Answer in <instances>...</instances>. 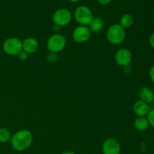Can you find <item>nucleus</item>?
<instances>
[{"label": "nucleus", "instance_id": "nucleus-22", "mask_svg": "<svg viewBox=\"0 0 154 154\" xmlns=\"http://www.w3.org/2000/svg\"><path fill=\"white\" fill-rule=\"evenodd\" d=\"M112 0H97L98 2L102 5H107L110 4Z\"/></svg>", "mask_w": 154, "mask_h": 154}, {"label": "nucleus", "instance_id": "nucleus-11", "mask_svg": "<svg viewBox=\"0 0 154 154\" xmlns=\"http://www.w3.org/2000/svg\"><path fill=\"white\" fill-rule=\"evenodd\" d=\"M23 51H26L27 54H31L35 52L38 48V41L32 37L26 38L22 41Z\"/></svg>", "mask_w": 154, "mask_h": 154}, {"label": "nucleus", "instance_id": "nucleus-8", "mask_svg": "<svg viewBox=\"0 0 154 154\" xmlns=\"http://www.w3.org/2000/svg\"><path fill=\"white\" fill-rule=\"evenodd\" d=\"M114 60L118 66L126 67L129 66L132 60V54L127 48H120L114 54Z\"/></svg>", "mask_w": 154, "mask_h": 154}, {"label": "nucleus", "instance_id": "nucleus-18", "mask_svg": "<svg viewBox=\"0 0 154 154\" xmlns=\"http://www.w3.org/2000/svg\"><path fill=\"white\" fill-rule=\"evenodd\" d=\"M146 117H147V120H148L149 125L154 128V108L150 109V111H149L148 114H147Z\"/></svg>", "mask_w": 154, "mask_h": 154}, {"label": "nucleus", "instance_id": "nucleus-14", "mask_svg": "<svg viewBox=\"0 0 154 154\" xmlns=\"http://www.w3.org/2000/svg\"><path fill=\"white\" fill-rule=\"evenodd\" d=\"M133 126L136 130L144 132L148 129L150 125L146 117H137V118L134 120Z\"/></svg>", "mask_w": 154, "mask_h": 154}, {"label": "nucleus", "instance_id": "nucleus-7", "mask_svg": "<svg viewBox=\"0 0 154 154\" xmlns=\"http://www.w3.org/2000/svg\"><path fill=\"white\" fill-rule=\"evenodd\" d=\"M91 31L88 26H78L75 27L72 32V38L76 43L84 44L88 42L91 37Z\"/></svg>", "mask_w": 154, "mask_h": 154}, {"label": "nucleus", "instance_id": "nucleus-6", "mask_svg": "<svg viewBox=\"0 0 154 154\" xmlns=\"http://www.w3.org/2000/svg\"><path fill=\"white\" fill-rule=\"evenodd\" d=\"M72 20V14L68 8H59L54 13L52 17L53 23L59 27L66 26L69 25Z\"/></svg>", "mask_w": 154, "mask_h": 154}, {"label": "nucleus", "instance_id": "nucleus-1", "mask_svg": "<svg viewBox=\"0 0 154 154\" xmlns=\"http://www.w3.org/2000/svg\"><path fill=\"white\" fill-rule=\"evenodd\" d=\"M32 133L28 129H21L12 135L10 141L14 150L24 151L32 145Z\"/></svg>", "mask_w": 154, "mask_h": 154}, {"label": "nucleus", "instance_id": "nucleus-2", "mask_svg": "<svg viewBox=\"0 0 154 154\" xmlns=\"http://www.w3.org/2000/svg\"><path fill=\"white\" fill-rule=\"evenodd\" d=\"M106 37L111 45H119L123 43L126 38V31L119 23L113 24L107 30Z\"/></svg>", "mask_w": 154, "mask_h": 154}, {"label": "nucleus", "instance_id": "nucleus-16", "mask_svg": "<svg viewBox=\"0 0 154 154\" xmlns=\"http://www.w3.org/2000/svg\"><path fill=\"white\" fill-rule=\"evenodd\" d=\"M12 135L6 128H0V142L7 143L11 141Z\"/></svg>", "mask_w": 154, "mask_h": 154}, {"label": "nucleus", "instance_id": "nucleus-17", "mask_svg": "<svg viewBox=\"0 0 154 154\" xmlns=\"http://www.w3.org/2000/svg\"><path fill=\"white\" fill-rule=\"evenodd\" d=\"M46 60L50 63H55L58 60V54L57 53L49 52L46 56Z\"/></svg>", "mask_w": 154, "mask_h": 154}, {"label": "nucleus", "instance_id": "nucleus-9", "mask_svg": "<svg viewBox=\"0 0 154 154\" xmlns=\"http://www.w3.org/2000/svg\"><path fill=\"white\" fill-rule=\"evenodd\" d=\"M102 150L103 154H120L121 146L117 139L108 138L102 144Z\"/></svg>", "mask_w": 154, "mask_h": 154}, {"label": "nucleus", "instance_id": "nucleus-10", "mask_svg": "<svg viewBox=\"0 0 154 154\" xmlns=\"http://www.w3.org/2000/svg\"><path fill=\"white\" fill-rule=\"evenodd\" d=\"M132 109H133V112L135 113L137 117H147L149 111H150L149 104L142 102L140 99L137 100L134 103Z\"/></svg>", "mask_w": 154, "mask_h": 154}, {"label": "nucleus", "instance_id": "nucleus-4", "mask_svg": "<svg viewBox=\"0 0 154 154\" xmlns=\"http://www.w3.org/2000/svg\"><path fill=\"white\" fill-rule=\"evenodd\" d=\"M66 46V38L63 35L55 33L48 38L47 41V48L49 52L58 53L61 52Z\"/></svg>", "mask_w": 154, "mask_h": 154}, {"label": "nucleus", "instance_id": "nucleus-25", "mask_svg": "<svg viewBox=\"0 0 154 154\" xmlns=\"http://www.w3.org/2000/svg\"><path fill=\"white\" fill-rule=\"evenodd\" d=\"M153 102L154 103V98H153Z\"/></svg>", "mask_w": 154, "mask_h": 154}, {"label": "nucleus", "instance_id": "nucleus-19", "mask_svg": "<svg viewBox=\"0 0 154 154\" xmlns=\"http://www.w3.org/2000/svg\"><path fill=\"white\" fill-rule=\"evenodd\" d=\"M29 55V54H27L26 51H23L22 50V51L19 53V54L17 55V57H18V58L20 59V60H21V61H26V60H28Z\"/></svg>", "mask_w": 154, "mask_h": 154}, {"label": "nucleus", "instance_id": "nucleus-24", "mask_svg": "<svg viewBox=\"0 0 154 154\" xmlns=\"http://www.w3.org/2000/svg\"><path fill=\"white\" fill-rule=\"evenodd\" d=\"M69 1L72 3H76V2H78L79 1H81V0H69Z\"/></svg>", "mask_w": 154, "mask_h": 154}, {"label": "nucleus", "instance_id": "nucleus-23", "mask_svg": "<svg viewBox=\"0 0 154 154\" xmlns=\"http://www.w3.org/2000/svg\"><path fill=\"white\" fill-rule=\"evenodd\" d=\"M62 154H76V153H74V152H72V151H70V150H68V151L63 152Z\"/></svg>", "mask_w": 154, "mask_h": 154}, {"label": "nucleus", "instance_id": "nucleus-12", "mask_svg": "<svg viewBox=\"0 0 154 154\" xmlns=\"http://www.w3.org/2000/svg\"><path fill=\"white\" fill-rule=\"evenodd\" d=\"M138 96H139L140 100L150 105L153 101L154 92L151 88L144 86V87H141L138 90Z\"/></svg>", "mask_w": 154, "mask_h": 154}, {"label": "nucleus", "instance_id": "nucleus-3", "mask_svg": "<svg viewBox=\"0 0 154 154\" xmlns=\"http://www.w3.org/2000/svg\"><path fill=\"white\" fill-rule=\"evenodd\" d=\"M93 17L91 9L85 5L78 6L74 12V18L80 26H88Z\"/></svg>", "mask_w": 154, "mask_h": 154}, {"label": "nucleus", "instance_id": "nucleus-5", "mask_svg": "<svg viewBox=\"0 0 154 154\" xmlns=\"http://www.w3.org/2000/svg\"><path fill=\"white\" fill-rule=\"evenodd\" d=\"M2 49L7 55L11 56V57L17 56L23 50L22 41L18 38H8L3 42Z\"/></svg>", "mask_w": 154, "mask_h": 154}, {"label": "nucleus", "instance_id": "nucleus-13", "mask_svg": "<svg viewBox=\"0 0 154 154\" xmlns=\"http://www.w3.org/2000/svg\"><path fill=\"white\" fill-rule=\"evenodd\" d=\"M104 26H105V23H104L103 20L99 16L93 17V20L88 26L91 32L94 33L100 32L104 29Z\"/></svg>", "mask_w": 154, "mask_h": 154}, {"label": "nucleus", "instance_id": "nucleus-21", "mask_svg": "<svg viewBox=\"0 0 154 154\" xmlns=\"http://www.w3.org/2000/svg\"><path fill=\"white\" fill-rule=\"evenodd\" d=\"M149 76H150V78L152 82L154 83V65H153L152 67L150 68V72H149Z\"/></svg>", "mask_w": 154, "mask_h": 154}, {"label": "nucleus", "instance_id": "nucleus-20", "mask_svg": "<svg viewBox=\"0 0 154 154\" xmlns=\"http://www.w3.org/2000/svg\"><path fill=\"white\" fill-rule=\"evenodd\" d=\"M148 42H149V45H150V47L154 49V32L152 33V34L150 35V37H149Z\"/></svg>", "mask_w": 154, "mask_h": 154}, {"label": "nucleus", "instance_id": "nucleus-15", "mask_svg": "<svg viewBox=\"0 0 154 154\" xmlns=\"http://www.w3.org/2000/svg\"><path fill=\"white\" fill-rule=\"evenodd\" d=\"M134 24V18L129 14H124L122 15L120 19V23L119 25L121 27H123L124 29H129L132 27Z\"/></svg>", "mask_w": 154, "mask_h": 154}]
</instances>
